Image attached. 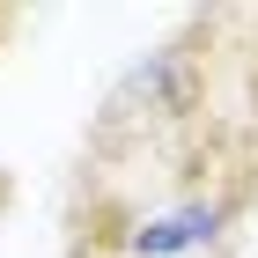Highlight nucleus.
Segmentation results:
<instances>
[{
  "mask_svg": "<svg viewBox=\"0 0 258 258\" xmlns=\"http://www.w3.org/2000/svg\"><path fill=\"white\" fill-rule=\"evenodd\" d=\"M236 229V199L229 192H184L170 207H148L118 229V258H221Z\"/></svg>",
  "mask_w": 258,
  "mask_h": 258,
  "instance_id": "obj_1",
  "label": "nucleus"
},
{
  "mask_svg": "<svg viewBox=\"0 0 258 258\" xmlns=\"http://www.w3.org/2000/svg\"><path fill=\"white\" fill-rule=\"evenodd\" d=\"M8 30H15V15H0V44H8Z\"/></svg>",
  "mask_w": 258,
  "mask_h": 258,
  "instance_id": "obj_2",
  "label": "nucleus"
}]
</instances>
